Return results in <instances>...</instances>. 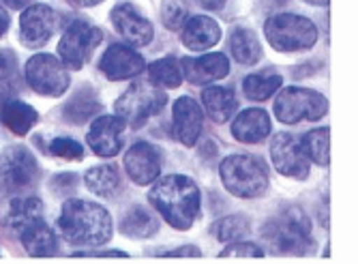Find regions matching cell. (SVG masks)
I'll return each mask as SVG.
<instances>
[{
  "label": "cell",
  "mask_w": 358,
  "mask_h": 264,
  "mask_svg": "<svg viewBox=\"0 0 358 264\" xmlns=\"http://www.w3.org/2000/svg\"><path fill=\"white\" fill-rule=\"evenodd\" d=\"M148 200L161 213V217L176 230H189L198 219L202 207L198 185L189 176L180 174L159 179L148 193Z\"/></svg>",
  "instance_id": "6da1fadb"
},
{
  "label": "cell",
  "mask_w": 358,
  "mask_h": 264,
  "mask_svg": "<svg viewBox=\"0 0 358 264\" xmlns=\"http://www.w3.org/2000/svg\"><path fill=\"white\" fill-rule=\"evenodd\" d=\"M62 237L73 245H103L112 237L110 213L88 200H67L58 217Z\"/></svg>",
  "instance_id": "7a4b0ae2"
},
{
  "label": "cell",
  "mask_w": 358,
  "mask_h": 264,
  "mask_svg": "<svg viewBox=\"0 0 358 264\" xmlns=\"http://www.w3.org/2000/svg\"><path fill=\"white\" fill-rule=\"evenodd\" d=\"M264 239L275 253L285 256H305L313 249L311 223L301 209H287L277 219L266 223Z\"/></svg>",
  "instance_id": "3957f363"
},
{
  "label": "cell",
  "mask_w": 358,
  "mask_h": 264,
  "mask_svg": "<svg viewBox=\"0 0 358 264\" xmlns=\"http://www.w3.org/2000/svg\"><path fill=\"white\" fill-rule=\"evenodd\" d=\"M225 189L238 197H259L268 189V168L251 155H232L219 166Z\"/></svg>",
  "instance_id": "277c9868"
},
{
  "label": "cell",
  "mask_w": 358,
  "mask_h": 264,
  "mask_svg": "<svg viewBox=\"0 0 358 264\" xmlns=\"http://www.w3.org/2000/svg\"><path fill=\"white\" fill-rule=\"evenodd\" d=\"M168 104V95L150 80H140L131 84L116 102L114 110L127 125L140 129L148 118L159 114Z\"/></svg>",
  "instance_id": "5b68a950"
},
{
  "label": "cell",
  "mask_w": 358,
  "mask_h": 264,
  "mask_svg": "<svg viewBox=\"0 0 358 264\" xmlns=\"http://www.w3.org/2000/svg\"><path fill=\"white\" fill-rule=\"evenodd\" d=\"M264 32L268 37V43L277 52H303L313 48L317 41L315 24L294 13H279L268 18Z\"/></svg>",
  "instance_id": "8992f818"
},
{
  "label": "cell",
  "mask_w": 358,
  "mask_h": 264,
  "mask_svg": "<svg viewBox=\"0 0 358 264\" xmlns=\"http://www.w3.org/2000/svg\"><path fill=\"white\" fill-rule=\"evenodd\" d=\"M329 110L327 97L309 88H285L275 102V114L285 125H296L301 120H320Z\"/></svg>",
  "instance_id": "52a82bcc"
},
{
  "label": "cell",
  "mask_w": 358,
  "mask_h": 264,
  "mask_svg": "<svg viewBox=\"0 0 358 264\" xmlns=\"http://www.w3.org/2000/svg\"><path fill=\"white\" fill-rule=\"evenodd\" d=\"M99 43H101V30L88 22L78 20L69 24L67 30L62 32V39L58 43L60 60L69 69H82Z\"/></svg>",
  "instance_id": "ba28073f"
},
{
  "label": "cell",
  "mask_w": 358,
  "mask_h": 264,
  "mask_svg": "<svg viewBox=\"0 0 358 264\" xmlns=\"http://www.w3.org/2000/svg\"><path fill=\"white\" fill-rule=\"evenodd\" d=\"M26 82L39 95L60 97L69 88V74L60 58L52 54H37L26 62Z\"/></svg>",
  "instance_id": "9c48e42d"
},
{
  "label": "cell",
  "mask_w": 358,
  "mask_h": 264,
  "mask_svg": "<svg viewBox=\"0 0 358 264\" xmlns=\"http://www.w3.org/2000/svg\"><path fill=\"white\" fill-rule=\"evenodd\" d=\"M37 179V161L24 146H11L0 155V191L20 193Z\"/></svg>",
  "instance_id": "30bf717a"
},
{
  "label": "cell",
  "mask_w": 358,
  "mask_h": 264,
  "mask_svg": "<svg viewBox=\"0 0 358 264\" xmlns=\"http://www.w3.org/2000/svg\"><path fill=\"white\" fill-rule=\"evenodd\" d=\"M271 159L283 176L307 179L309 174V157L303 148V142L296 136L285 134V131L273 138Z\"/></svg>",
  "instance_id": "8fae6325"
},
{
  "label": "cell",
  "mask_w": 358,
  "mask_h": 264,
  "mask_svg": "<svg viewBox=\"0 0 358 264\" xmlns=\"http://www.w3.org/2000/svg\"><path fill=\"white\" fill-rule=\"evenodd\" d=\"M58 26V13L48 5H28L20 20V35L28 48H41Z\"/></svg>",
  "instance_id": "7c38bea8"
},
{
  "label": "cell",
  "mask_w": 358,
  "mask_h": 264,
  "mask_svg": "<svg viewBox=\"0 0 358 264\" xmlns=\"http://www.w3.org/2000/svg\"><path fill=\"white\" fill-rule=\"evenodd\" d=\"M99 69L103 71L106 78L110 80H129L136 78L142 71H146V60L131 48V46H122L114 43L108 48V52L101 56Z\"/></svg>",
  "instance_id": "4fadbf2b"
},
{
  "label": "cell",
  "mask_w": 358,
  "mask_h": 264,
  "mask_svg": "<svg viewBox=\"0 0 358 264\" xmlns=\"http://www.w3.org/2000/svg\"><path fill=\"white\" fill-rule=\"evenodd\" d=\"M124 120L120 116H101L96 118L88 131V144L99 157H114L122 148L124 138Z\"/></svg>",
  "instance_id": "5bb4252c"
},
{
  "label": "cell",
  "mask_w": 358,
  "mask_h": 264,
  "mask_svg": "<svg viewBox=\"0 0 358 264\" xmlns=\"http://www.w3.org/2000/svg\"><path fill=\"white\" fill-rule=\"evenodd\" d=\"M124 168L127 174L131 176L134 183L138 185H148L159 179L161 172V157L159 151L148 144V142H138L129 148L124 155Z\"/></svg>",
  "instance_id": "9a60e30c"
},
{
  "label": "cell",
  "mask_w": 358,
  "mask_h": 264,
  "mask_svg": "<svg viewBox=\"0 0 358 264\" xmlns=\"http://www.w3.org/2000/svg\"><path fill=\"white\" fill-rule=\"evenodd\" d=\"M182 78L191 84H210L223 80L230 74V60L225 54H206L198 58H182L180 60Z\"/></svg>",
  "instance_id": "2e32d148"
},
{
  "label": "cell",
  "mask_w": 358,
  "mask_h": 264,
  "mask_svg": "<svg viewBox=\"0 0 358 264\" xmlns=\"http://www.w3.org/2000/svg\"><path fill=\"white\" fill-rule=\"evenodd\" d=\"M174 136L180 144L193 146L202 134V110L191 97H180L174 104Z\"/></svg>",
  "instance_id": "e0dca14e"
},
{
  "label": "cell",
  "mask_w": 358,
  "mask_h": 264,
  "mask_svg": "<svg viewBox=\"0 0 358 264\" xmlns=\"http://www.w3.org/2000/svg\"><path fill=\"white\" fill-rule=\"evenodd\" d=\"M112 22L118 35L131 46H148L152 39V26L131 5H120L112 11Z\"/></svg>",
  "instance_id": "ac0fdd59"
},
{
  "label": "cell",
  "mask_w": 358,
  "mask_h": 264,
  "mask_svg": "<svg viewBox=\"0 0 358 264\" xmlns=\"http://www.w3.org/2000/svg\"><path fill=\"white\" fill-rule=\"evenodd\" d=\"M271 134V116L262 108L243 110L232 125V136L243 144H257Z\"/></svg>",
  "instance_id": "d6986e66"
},
{
  "label": "cell",
  "mask_w": 358,
  "mask_h": 264,
  "mask_svg": "<svg viewBox=\"0 0 358 264\" xmlns=\"http://www.w3.org/2000/svg\"><path fill=\"white\" fill-rule=\"evenodd\" d=\"M180 39L185 48H189L191 52H202L213 48L221 39V28L217 26L215 20L206 15H195L182 24Z\"/></svg>",
  "instance_id": "ffe728a7"
},
{
  "label": "cell",
  "mask_w": 358,
  "mask_h": 264,
  "mask_svg": "<svg viewBox=\"0 0 358 264\" xmlns=\"http://www.w3.org/2000/svg\"><path fill=\"white\" fill-rule=\"evenodd\" d=\"M43 217V202L39 197L32 195H17L9 204V213H7V223L9 228H13L17 235H22L26 228H30L32 223L41 221Z\"/></svg>",
  "instance_id": "44dd1931"
},
{
  "label": "cell",
  "mask_w": 358,
  "mask_h": 264,
  "mask_svg": "<svg viewBox=\"0 0 358 264\" xmlns=\"http://www.w3.org/2000/svg\"><path fill=\"white\" fill-rule=\"evenodd\" d=\"M37 120H39V114L28 104L7 102V104L0 106V123H3L15 136H26L28 131L37 125Z\"/></svg>",
  "instance_id": "7402d4cb"
},
{
  "label": "cell",
  "mask_w": 358,
  "mask_h": 264,
  "mask_svg": "<svg viewBox=\"0 0 358 264\" xmlns=\"http://www.w3.org/2000/svg\"><path fill=\"white\" fill-rule=\"evenodd\" d=\"M22 245L30 256H35V258L54 256L56 247H58L54 232L43 223V219L24 230V232H22Z\"/></svg>",
  "instance_id": "603a6c76"
},
{
  "label": "cell",
  "mask_w": 358,
  "mask_h": 264,
  "mask_svg": "<svg viewBox=\"0 0 358 264\" xmlns=\"http://www.w3.org/2000/svg\"><path fill=\"white\" fill-rule=\"evenodd\" d=\"M202 104L215 123H225V120L232 118V114L236 110V97L232 90H227V88L210 86L202 92Z\"/></svg>",
  "instance_id": "cb8c5ba5"
},
{
  "label": "cell",
  "mask_w": 358,
  "mask_h": 264,
  "mask_svg": "<svg viewBox=\"0 0 358 264\" xmlns=\"http://www.w3.org/2000/svg\"><path fill=\"white\" fill-rule=\"evenodd\" d=\"M120 230L127 237H136V239H146L157 235L159 223L157 219L142 207H134L131 211H127V215L120 221Z\"/></svg>",
  "instance_id": "d4e9b609"
},
{
  "label": "cell",
  "mask_w": 358,
  "mask_h": 264,
  "mask_svg": "<svg viewBox=\"0 0 358 264\" xmlns=\"http://www.w3.org/2000/svg\"><path fill=\"white\" fill-rule=\"evenodd\" d=\"M86 187L96 195H110L120 185V172L114 163H106V166H96L86 172L84 176Z\"/></svg>",
  "instance_id": "484cf974"
},
{
  "label": "cell",
  "mask_w": 358,
  "mask_h": 264,
  "mask_svg": "<svg viewBox=\"0 0 358 264\" xmlns=\"http://www.w3.org/2000/svg\"><path fill=\"white\" fill-rule=\"evenodd\" d=\"M232 54L241 64H255L262 58V48H259L257 37L249 28H236L232 32Z\"/></svg>",
  "instance_id": "4316f807"
},
{
  "label": "cell",
  "mask_w": 358,
  "mask_h": 264,
  "mask_svg": "<svg viewBox=\"0 0 358 264\" xmlns=\"http://www.w3.org/2000/svg\"><path fill=\"white\" fill-rule=\"evenodd\" d=\"M283 84V78L275 71H259V74H253L245 80L243 88L247 92L249 99H255V102H264L271 95H275Z\"/></svg>",
  "instance_id": "83f0119b"
},
{
  "label": "cell",
  "mask_w": 358,
  "mask_h": 264,
  "mask_svg": "<svg viewBox=\"0 0 358 264\" xmlns=\"http://www.w3.org/2000/svg\"><path fill=\"white\" fill-rule=\"evenodd\" d=\"M303 148L309 161H315L320 166H329L331 163V129L322 127V129L309 131L303 138Z\"/></svg>",
  "instance_id": "f1b7e54d"
},
{
  "label": "cell",
  "mask_w": 358,
  "mask_h": 264,
  "mask_svg": "<svg viewBox=\"0 0 358 264\" xmlns=\"http://www.w3.org/2000/svg\"><path fill=\"white\" fill-rule=\"evenodd\" d=\"M148 76H150V82H155L161 88H176L185 80L182 69H180V60H176L172 56L152 62L148 67Z\"/></svg>",
  "instance_id": "f546056e"
},
{
  "label": "cell",
  "mask_w": 358,
  "mask_h": 264,
  "mask_svg": "<svg viewBox=\"0 0 358 264\" xmlns=\"http://www.w3.org/2000/svg\"><path fill=\"white\" fill-rule=\"evenodd\" d=\"M249 219L245 215H232V217H223L219 221L213 223L210 232L213 237H217L219 241H238L249 232Z\"/></svg>",
  "instance_id": "4dcf8cb0"
},
{
  "label": "cell",
  "mask_w": 358,
  "mask_h": 264,
  "mask_svg": "<svg viewBox=\"0 0 358 264\" xmlns=\"http://www.w3.org/2000/svg\"><path fill=\"white\" fill-rule=\"evenodd\" d=\"M96 112H99V102H96L90 92L76 95L67 104V108H64V116H67L71 123H84L90 116H94Z\"/></svg>",
  "instance_id": "1f68e13d"
},
{
  "label": "cell",
  "mask_w": 358,
  "mask_h": 264,
  "mask_svg": "<svg viewBox=\"0 0 358 264\" xmlns=\"http://www.w3.org/2000/svg\"><path fill=\"white\" fill-rule=\"evenodd\" d=\"M50 153L58 159H67V161H80L84 157L82 144L71 138H56L50 144Z\"/></svg>",
  "instance_id": "d6a6232c"
},
{
  "label": "cell",
  "mask_w": 358,
  "mask_h": 264,
  "mask_svg": "<svg viewBox=\"0 0 358 264\" xmlns=\"http://www.w3.org/2000/svg\"><path fill=\"white\" fill-rule=\"evenodd\" d=\"M221 258H264V251L253 243H232L221 251Z\"/></svg>",
  "instance_id": "836d02e7"
},
{
  "label": "cell",
  "mask_w": 358,
  "mask_h": 264,
  "mask_svg": "<svg viewBox=\"0 0 358 264\" xmlns=\"http://www.w3.org/2000/svg\"><path fill=\"white\" fill-rule=\"evenodd\" d=\"M164 18H166V24H168L170 28H178V26H182V24L187 22V9L180 7V5H170V7L166 9Z\"/></svg>",
  "instance_id": "e575fe53"
},
{
  "label": "cell",
  "mask_w": 358,
  "mask_h": 264,
  "mask_svg": "<svg viewBox=\"0 0 358 264\" xmlns=\"http://www.w3.org/2000/svg\"><path fill=\"white\" fill-rule=\"evenodd\" d=\"M15 74V56L13 52H0V78H13Z\"/></svg>",
  "instance_id": "d590c367"
},
{
  "label": "cell",
  "mask_w": 358,
  "mask_h": 264,
  "mask_svg": "<svg viewBox=\"0 0 358 264\" xmlns=\"http://www.w3.org/2000/svg\"><path fill=\"white\" fill-rule=\"evenodd\" d=\"M166 256H168V258H180V256H191V258H198V256H200V251H198V249H193V247L189 245V247L176 249V251H168Z\"/></svg>",
  "instance_id": "8d00e7d4"
},
{
  "label": "cell",
  "mask_w": 358,
  "mask_h": 264,
  "mask_svg": "<svg viewBox=\"0 0 358 264\" xmlns=\"http://www.w3.org/2000/svg\"><path fill=\"white\" fill-rule=\"evenodd\" d=\"M7 28H9V13L5 9H0V37L5 35Z\"/></svg>",
  "instance_id": "74e56055"
},
{
  "label": "cell",
  "mask_w": 358,
  "mask_h": 264,
  "mask_svg": "<svg viewBox=\"0 0 358 264\" xmlns=\"http://www.w3.org/2000/svg\"><path fill=\"white\" fill-rule=\"evenodd\" d=\"M7 3V7H11V9H26L32 0H5Z\"/></svg>",
  "instance_id": "f35d334b"
},
{
  "label": "cell",
  "mask_w": 358,
  "mask_h": 264,
  "mask_svg": "<svg viewBox=\"0 0 358 264\" xmlns=\"http://www.w3.org/2000/svg\"><path fill=\"white\" fill-rule=\"evenodd\" d=\"M200 3L204 7H208V9H219V7H223L227 3V0H200Z\"/></svg>",
  "instance_id": "ab89813d"
},
{
  "label": "cell",
  "mask_w": 358,
  "mask_h": 264,
  "mask_svg": "<svg viewBox=\"0 0 358 264\" xmlns=\"http://www.w3.org/2000/svg\"><path fill=\"white\" fill-rule=\"evenodd\" d=\"M73 3L80 5V7H94V5L103 3V0H73Z\"/></svg>",
  "instance_id": "60d3db41"
},
{
  "label": "cell",
  "mask_w": 358,
  "mask_h": 264,
  "mask_svg": "<svg viewBox=\"0 0 358 264\" xmlns=\"http://www.w3.org/2000/svg\"><path fill=\"white\" fill-rule=\"evenodd\" d=\"M305 3H309V5H322V7H327V5H329V0H305Z\"/></svg>",
  "instance_id": "b9f144b4"
}]
</instances>
